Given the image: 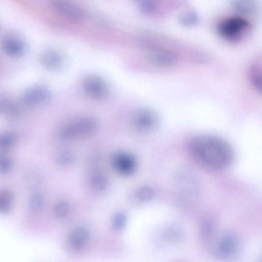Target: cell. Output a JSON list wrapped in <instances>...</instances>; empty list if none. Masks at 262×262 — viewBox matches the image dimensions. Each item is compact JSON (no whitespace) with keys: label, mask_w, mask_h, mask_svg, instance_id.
Instances as JSON below:
<instances>
[{"label":"cell","mask_w":262,"mask_h":262,"mask_svg":"<svg viewBox=\"0 0 262 262\" xmlns=\"http://www.w3.org/2000/svg\"><path fill=\"white\" fill-rule=\"evenodd\" d=\"M188 149L196 160L213 169H223L232 163L234 153L231 145L224 138L214 135L202 134L192 137Z\"/></svg>","instance_id":"6da1fadb"},{"label":"cell","mask_w":262,"mask_h":262,"mask_svg":"<svg viewBox=\"0 0 262 262\" xmlns=\"http://www.w3.org/2000/svg\"><path fill=\"white\" fill-rule=\"evenodd\" d=\"M250 24L241 16H232L222 19L217 25V31L224 40L232 43L242 40L249 32Z\"/></svg>","instance_id":"7a4b0ae2"},{"label":"cell","mask_w":262,"mask_h":262,"mask_svg":"<svg viewBox=\"0 0 262 262\" xmlns=\"http://www.w3.org/2000/svg\"><path fill=\"white\" fill-rule=\"evenodd\" d=\"M98 127L96 119L91 117H81L68 121L59 131V136L63 140L86 137L94 133Z\"/></svg>","instance_id":"3957f363"},{"label":"cell","mask_w":262,"mask_h":262,"mask_svg":"<svg viewBox=\"0 0 262 262\" xmlns=\"http://www.w3.org/2000/svg\"><path fill=\"white\" fill-rule=\"evenodd\" d=\"M141 11L147 15L164 16L179 5V0H140Z\"/></svg>","instance_id":"277c9868"},{"label":"cell","mask_w":262,"mask_h":262,"mask_svg":"<svg viewBox=\"0 0 262 262\" xmlns=\"http://www.w3.org/2000/svg\"><path fill=\"white\" fill-rule=\"evenodd\" d=\"M239 249V242L237 236L232 233L222 234L216 241L214 250L219 257L229 258L234 257Z\"/></svg>","instance_id":"5b68a950"},{"label":"cell","mask_w":262,"mask_h":262,"mask_svg":"<svg viewBox=\"0 0 262 262\" xmlns=\"http://www.w3.org/2000/svg\"><path fill=\"white\" fill-rule=\"evenodd\" d=\"M82 84L85 93L93 99L103 100L108 96L109 89L107 84L98 76H86Z\"/></svg>","instance_id":"8992f818"},{"label":"cell","mask_w":262,"mask_h":262,"mask_svg":"<svg viewBox=\"0 0 262 262\" xmlns=\"http://www.w3.org/2000/svg\"><path fill=\"white\" fill-rule=\"evenodd\" d=\"M133 122L138 129L144 132H150L157 127L159 118L153 111L143 108L138 110L134 114Z\"/></svg>","instance_id":"52a82bcc"},{"label":"cell","mask_w":262,"mask_h":262,"mask_svg":"<svg viewBox=\"0 0 262 262\" xmlns=\"http://www.w3.org/2000/svg\"><path fill=\"white\" fill-rule=\"evenodd\" d=\"M51 5L60 14L74 21H79L84 17L83 11L77 6L65 0H51Z\"/></svg>","instance_id":"ba28073f"},{"label":"cell","mask_w":262,"mask_h":262,"mask_svg":"<svg viewBox=\"0 0 262 262\" xmlns=\"http://www.w3.org/2000/svg\"><path fill=\"white\" fill-rule=\"evenodd\" d=\"M2 46L5 53L12 57H19L25 51V45L24 41L14 34H8L2 40Z\"/></svg>","instance_id":"9c48e42d"},{"label":"cell","mask_w":262,"mask_h":262,"mask_svg":"<svg viewBox=\"0 0 262 262\" xmlns=\"http://www.w3.org/2000/svg\"><path fill=\"white\" fill-rule=\"evenodd\" d=\"M51 97L49 90L42 86H37L29 89L24 95V100L29 105H35L45 103Z\"/></svg>","instance_id":"30bf717a"},{"label":"cell","mask_w":262,"mask_h":262,"mask_svg":"<svg viewBox=\"0 0 262 262\" xmlns=\"http://www.w3.org/2000/svg\"><path fill=\"white\" fill-rule=\"evenodd\" d=\"M40 61L46 69L51 71L59 70L62 65V59L60 55L53 50L43 51L40 56Z\"/></svg>","instance_id":"8fae6325"},{"label":"cell","mask_w":262,"mask_h":262,"mask_svg":"<svg viewBox=\"0 0 262 262\" xmlns=\"http://www.w3.org/2000/svg\"><path fill=\"white\" fill-rule=\"evenodd\" d=\"M114 164L116 169L124 174H130L136 167L134 158L129 155L124 153L119 154L115 157Z\"/></svg>","instance_id":"7c38bea8"},{"label":"cell","mask_w":262,"mask_h":262,"mask_svg":"<svg viewBox=\"0 0 262 262\" xmlns=\"http://www.w3.org/2000/svg\"><path fill=\"white\" fill-rule=\"evenodd\" d=\"M89 233L83 227H77L73 229L69 235V241L75 248H80L88 241Z\"/></svg>","instance_id":"4fadbf2b"},{"label":"cell","mask_w":262,"mask_h":262,"mask_svg":"<svg viewBox=\"0 0 262 262\" xmlns=\"http://www.w3.org/2000/svg\"><path fill=\"white\" fill-rule=\"evenodd\" d=\"M249 80L253 86L257 91L260 92L261 83V66L258 62H254L248 71Z\"/></svg>","instance_id":"5bb4252c"},{"label":"cell","mask_w":262,"mask_h":262,"mask_svg":"<svg viewBox=\"0 0 262 262\" xmlns=\"http://www.w3.org/2000/svg\"><path fill=\"white\" fill-rule=\"evenodd\" d=\"M13 200L12 192L7 189L0 191V213H7L11 210Z\"/></svg>","instance_id":"9a60e30c"},{"label":"cell","mask_w":262,"mask_h":262,"mask_svg":"<svg viewBox=\"0 0 262 262\" xmlns=\"http://www.w3.org/2000/svg\"><path fill=\"white\" fill-rule=\"evenodd\" d=\"M234 7L244 14H251L255 9L253 0H232Z\"/></svg>","instance_id":"2e32d148"},{"label":"cell","mask_w":262,"mask_h":262,"mask_svg":"<svg viewBox=\"0 0 262 262\" xmlns=\"http://www.w3.org/2000/svg\"><path fill=\"white\" fill-rule=\"evenodd\" d=\"M179 20L183 25L192 26L197 24L199 21V17L195 11L189 10L181 15Z\"/></svg>","instance_id":"e0dca14e"},{"label":"cell","mask_w":262,"mask_h":262,"mask_svg":"<svg viewBox=\"0 0 262 262\" xmlns=\"http://www.w3.org/2000/svg\"><path fill=\"white\" fill-rule=\"evenodd\" d=\"M165 239L170 242L177 243L183 238V233L179 228L176 227L168 228L164 232Z\"/></svg>","instance_id":"ac0fdd59"},{"label":"cell","mask_w":262,"mask_h":262,"mask_svg":"<svg viewBox=\"0 0 262 262\" xmlns=\"http://www.w3.org/2000/svg\"><path fill=\"white\" fill-rule=\"evenodd\" d=\"M92 184L94 189L102 191L107 188L108 182L106 178L104 176L97 174L93 178Z\"/></svg>","instance_id":"d6986e66"},{"label":"cell","mask_w":262,"mask_h":262,"mask_svg":"<svg viewBox=\"0 0 262 262\" xmlns=\"http://www.w3.org/2000/svg\"><path fill=\"white\" fill-rule=\"evenodd\" d=\"M69 207L68 204L64 201H60L57 203L53 209L55 215L58 217L65 216L68 213Z\"/></svg>","instance_id":"ffe728a7"},{"label":"cell","mask_w":262,"mask_h":262,"mask_svg":"<svg viewBox=\"0 0 262 262\" xmlns=\"http://www.w3.org/2000/svg\"><path fill=\"white\" fill-rule=\"evenodd\" d=\"M136 195L140 201H147L152 198L154 195V191L150 187L143 186L137 190Z\"/></svg>","instance_id":"44dd1931"},{"label":"cell","mask_w":262,"mask_h":262,"mask_svg":"<svg viewBox=\"0 0 262 262\" xmlns=\"http://www.w3.org/2000/svg\"><path fill=\"white\" fill-rule=\"evenodd\" d=\"M43 203L42 195L40 193H35L32 196L30 200V208L33 211H38L42 208Z\"/></svg>","instance_id":"7402d4cb"},{"label":"cell","mask_w":262,"mask_h":262,"mask_svg":"<svg viewBox=\"0 0 262 262\" xmlns=\"http://www.w3.org/2000/svg\"><path fill=\"white\" fill-rule=\"evenodd\" d=\"M74 160L73 155L67 151L60 153L57 157V163L62 166H66L71 164Z\"/></svg>","instance_id":"603a6c76"},{"label":"cell","mask_w":262,"mask_h":262,"mask_svg":"<svg viewBox=\"0 0 262 262\" xmlns=\"http://www.w3.org/2000/svg\"><path fill=\"white\" fill-rule=\"evenodd\" d=\"M16 138L12 133H6L0 136V147H7L14 144Z\"/></svg>","instance_id":"cb8c5ba5"},{"label":"cell","mask_w":262,"mask_h":262,"mask_svg":"<svg viewBox=\"0 0 262 262\" xmlns=\"http://www.w3.org/2000/svg\"><path fill=\"white\" fill-rule=\"evenodd\" d=\"M13 162L8 157H2L0 158V172L6 173L12 168Z\"/></svg>","instance_id":"d4e9b609"},{"label":"cell","mask_w":262,"mask_h":262,"mask_svg":"<svg viewBox=\"0 0 262 262\" xmlns=\"http://www.w3.org/2000/svg\"><path fill=\"white\" fill-rule=\"evenodd\" d=\"M213 233V227L212 224L208 221H205L201 228V234L205 238H210Z\"/></svg>","instance_id":"484cf974"},{"label":"cell","mask_w":262,"mask_h":262,"mask_svg":"<svg viewBox=\"0 0 262 262\" xmlns=\"http://www.w3.org/2000/svg\"><path fill=\"white\" fill-rule=\"evenodd\" d=\"M125 216L123 214L118 213L115 215L113 220V226L117 230L123 228L125 224Z\"/></svg>","instance_id":"4316f807"}]
</instances>
